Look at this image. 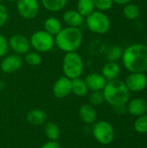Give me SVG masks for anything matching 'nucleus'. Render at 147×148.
Returning a JSON list of instances; mask_svg holds the SVG:
<instances>
[{
  "instance_id": "nucleus-1",
  "label": "nucleus",
  "mask_w": 147,
  "mask_h": 148,
  "mask_svg": "<svg viewBox=\"0 0 147 148\" xmlns=\"http://www.w3.org/2000/svg\"><path fill=\"white\" fill-rule=\"evenodd\" d=\"M122 62L130 73H146L147 71V46L135 43L123 50Z\"/></svg>"
},
{
  "instance_id": "nucleus-2",
  "label": "nucleus",
  "mask_w": 147,
  "mask_h": 148,
  "mask_svg": "<svg viewBox=\"0 0 147 148\" xmlns=\"http://www.w3.org/2000/svg\"><path fill=\"white\" fill-rule=\"evenodd\" d=\"M83 35L79 28L65 27L55 36V45L65 53L76 52L81 46Z\"/></svg>"
},
{
  "instance_id": "nucleus-3",
  "label": "nucleus",
  "mask_w": 147,
  "mask_h": 148,
  "mask_svg": "<svg viewBox=\"0 0 147 148\" xmlns=\"http://www.w3.org/2000/svg\"><path fill=\"white\" fill-rule=\"evenodd\" d=\"M102 92L105 101L113 108L126 106L130 99V91L125 82L118 79L107 81Z\"/></svg>"
},
{
  "instance_id": "nucleus-4",
  "label": "nucleus",
  "mask_w": 147,
  "mask_h": 148,
  "mask_svg": "<svg viewBox=\"0 0 147 148\" xmlns=\"http://www.w3.org/2000/svg\"><path fill=\"white\" fill-rule=\"evenodd\" d=\"M62 72L71 80L80 78L84 71V62L77 52L65 53L62 58Z\"/></svg>"
},
{
  "instance_id": "nucleus-5",
  "label": "nucleus",
  "mask_w": 147,
  "mask_h": 148,
  "mask_svg": "<svg viewBox=\"0 0 147 148\" xmlns=\"http://www.w3.org/2000/svg\"><path fill=\"white\" fill-rule=\"evenodd\" d=\"M84 22L91 32L99 35L107 33L111 28L110 18L105 12L100 10H94L86 17Z\"/></svg>"
},
{
  "instance_id": "nucleus-6",
  "label": "nucleus",
  "mask_w": 147,
  "mask_h": 148,
  "mask_svg": "<svg viewBox=\"0 0 147 148\" xmlns=\"http://www.w3.org/2000/svg\"><path fill=\"white\" fill-rule=\"evenodd\" d=\"M30 47L36 52L47 53L51 51L55 45V36L45 31L40 29L33 32L29 37Z\"/></svg>"
},
{
  "instance_id": "nucleus-7",
  "label": "nucleus",
  "mask_w": 147,
  "mask_h": 148,
  "mask_svg": "<svg viewBox=\"0 0 147 148\" xmlns=\"http://www.w3.org/2000/svg\"><path fill=\"white\" fill-rule=\"evenodd\" d=\"M92 134L95 140L101 145L111 144L115 136L113 127L106 121L94 122L92 127Z\"/></svg>"
},
{
  "instance_id": "nucleus-8",
  "label": "nucleus",
  "mask_w": 147,
  "mask_h": 148,
  "mask_svg": "<svg viewBox=\"0 0 147 148\" xmlns=\"http://www.w3.org/2000/svg\"><path fill=\"white\" fill-rule=\"evenodd\" d=\"M16 10L20 16L26 20H32L40 11V3L38 0H17Z\"/></svg>"
},
{
  "instance_id": "nucleus-9",
  "label": "nucleus",
  "mask_w": 147,
  "mask_h": 148,
  "mask_svg": "<svg viewBox=\"0 0 147 148\" xmlns=\"http://www.w3.org/2000/svg\"><path fill=\"white\" fill-rule=\"evenodd\" d=\"M9 47L10 49L14 52V54L22 56L28 53L31 47L29 43V38H27L25 36L21 34H14L12 35L9 40Z\"/></svg>"
},
{
  "instance_id": "nucleus-10",
  "label": "nucleus",
  "mask_w": 147,
  "mask_h": 148,
  "mask_svg": "<svg viewBox=\"0 0 147 148\" xmlns=\"http://www.w3.org/2000/svg\"><path fill=\"white\" fill-rule=\"evenodd\" d=\"M124 82L130 92H141L147 88V77L145 73H131Z\"/></svg>"
},
{
  "instance_id": "nucleus-11",
  "label": "nucleus",
  "mask_w": 147,
  "mask_h": 148,
  "mask_svg": "<svg viewBox=\"0 0 147 148\" xmlns=\"http://www.w3.org/2000/svg\"><path fill=\"white\" fill-rule=\"evenodd\" d=\"M23 63V60L21 56L16 54L6 55L1 61L0 69L5 74H12L19 70Z\"/></svg>"
},
{
  "instance_id": "nucleus-12",
  "label": "nucleus",
  "mask_w": 147,
  "mask_h": 148,
  "mask_svg": "<svg viewBox=\"0 0 147 148\" xmlns=\"http://www.w3.org/2000/svg\"><path fill=\"white\" fill-rule=\"evenodd\" d=\"M53 95L57 99H63L72 92V80L65 75L59 77L53 85Z\"/></svg>"
},
{
  "instance_id": "nucleus-13",
  "label": "nucleus",
  "mask_w": 147,
  "mask_h": 148,
  "mask_svg": "<svg viewBox=\"0 0 147 148\" xmlns=\"http://www.w3.org/2000/svg\"><path fill=\"white\" fill-rule=\"evenodd\" d=\"M85 83L91 91H102L107 84V80L100 73H90L85 77Z\"/></svg>"
},
{
  "instance_id": "nucleus-14",
  "label": "nucleus",
  "mask_w": 147,
  "mask_h": 148,
  "mask_svg": "<svg viewBox=\"0 0 147 148\" xmlns=\"http://www.w3.org/2000/svg\"><path fill=\"white\" fill-rule=\"evenodd\" d=\"M126 109L133 116L143 115L147 112V101L143 98H134L127 102Z\"/></svg>"
},
{
  "instance_id": "nucleus-15",
  "label": "nucleus",
  "mask_w": 147,
  "mask_h": 148,
  "mask_svg": "<svg viewBox=\"0 0 147 148\" xmlns=\"http://www.w3.org/2000/svg\"><path fill=\"white\" fill-rule=\"evenodd\" d=\"M63 23L68 27L79 28L84 23V17L76 10H68L62 15Z\"/></svg>"
},
{
  "instance_id": "nucleus-16",
  "label": "nucleus",
  "mask_w": 147,
  "mask_h": 148,
  "mask_svg": "<svg viewBox=\"0 0 147 148\" xmlns=\"http://www.w3.org/2000/svg\"><path fill=\"white\" fill-rule=\"evenodd\" d=\"M79 117L85 124H94L97 119V112L92 105L85 104L79 109Z\"/></svg>"
},
{
  "instance_id": "nucleus-17",
  "label": "nucleus",
  "mask_w": 147,
  "mask_h": 148,
  "mask_svg": "<svg viewBox=\"0 0 147 148\" xmlns=\"http://www.w3.org/2000/svg\"><path fill=\"white\" fill-rule=\"evenodd\" d=\"M121 69L120 65L115 62H107L101 69V75L105 77L107 81L115 80L120 75Z\"/></svg>"
},
{
  "instance_id": "nucleus-18",
  "label": "nucleus",
  "mask_w": 147,
  "mask_h": 148,
  "mask_svg": "<svg viewBox=\"0 0 147 148\" xmlns=\"http://www.w3.org/2000/svg\"><path fill=\"white\" fill-rule=\"evenodd\" d=\"M27 121L33 126H41L47 121V114L41 109H32L26 115Z\"/></svg>"
},
{
  "instance_id": "nucleus-19",
  "label": "nucleus",
  "mask_w": 147,
  "mask_h": 148,
  "mask_svg": "<svg viewBox=\"0 0 147 148\" xmlns=\"http://www.w3.org/2000/svg\"><path fill=\"white\" fill-rule=\"evenodd\" d=\"M44 30L52 36H56L62 29V23L60 19L55 16H49L45 19L43 23Z\"/></svg>"
},
{
  "instance_id": "nucleus-20",
  "label": "nucleus",
  "mask_w": 147,
  "mask_h": 148,
  "mask_svg": "<svg viewBox=\"0 0 147 148\" xmlns=\"http://www.w3.org/2000/svg\"><path fill=\"white\" fill-rule=\"evenodd\" d=\"M76 10L86 18L95 10L93 0H78L76 3Z\"/></svg>"
},
{
  "instance_id": "nucleus-21",
  "label": "nucleus",
  "mask_w": 147,
  "mask_h": 148,
  "mask_svg": "<svg viewBox=\"0 0 147 148\" xmlns=\"http://www.w3.org/2000/svg\"><path fill=\"white\" fill-rule=\"evenodd\" d=\"M68 0H41L42 7L50 12H58L65 8Z\"/></svg>"
},
{
  "instance_id": "nucleus-22",
  "label": "nucleus",
  "mask_w": 147,
  "mask_h": 148,
  "mask_svg": "<svg viewBox=\"0 0 147 148\" xmlns=\"http://www.w3.org/2000/svg\"><path fill=\"white\" fill-rule=\"evenodd\" d=\"M88 92V88L85 83V81L80 78L72 80V92L75 95L82 97L85 96Z\"/></svg>"
},
{
  "instance_id": "nucleus-23",
  "label": "nucleus",
  "mask_w": 147,
  "mask_h": 148,
  "mask_svg": "<svg viewBox=\"0 0 147 148\" xmlns=\"http://www.w3.org/2000/svg\"><path fill=\"white\" fill-rule=\"evenodd\" d=\"M44 133H45L46 137L49 140H57L61 135L59 127L55 123L51 122V121H49L46 123L44 127Z\"/></svg>"
},
{
  "instance_id": "nucleus-24",
  "label": "nucleus",
  "mask_w": 147,
  "mask_h": 148,
  "mask_svg": "<svg viewBox=\"0 0 147 148\" xmlns=\"http://www.w3.org/2000/svg\"><path fill=\"white\" fill-rule=\"evenodd\" d=\"M123 14L124 16L129 20H135L140 15V10L136 4L133 3H127L123 8Z\"/></svg>"
},
{
  "instance_id": "nucleus-25",
  "label": "nucleus",
  "mask_w": 147,
  "mask_h": 148,
  "mask_svg": "<svg viewBox=\"0 0 147 148\" xmlns=\"http://www.w3.org/2000/svg\"><path fill=\"white\" fill-rule=\"evenodd\" d=\"M24 61L27 64L30 66H38L42 63V58L39 52L36 51H29L24 55Z\"/></svg>"
},
{
  "instance_id": "nucleus-26",
  "label": "nucleus",
  "mask_w": 147,
  "mask_h": 148,
  "mask_svg": "<svg viewBox=\"0 0 147 148\" xmlns=\"http://www.w3.org/2000/svg\"><path fill=\"white\" fill-rule=\"evenodd\" d=\"M122 54H123V49L121 47L118 46V45H114L112 46L107 53V59L108 60V62H117L120 59H121L122 57Z\"/></svg>"
},
{
  "instance_id": "nucleus-27",
  "label": "nucleus",
  "mask_w": 147,
  "mask_h": 148,
  "mask_svg": "<svg viewBox=\"0 0 147 148\" xmlns=\"http://www.w3.org/2000/svg\"><path fill=\"white\" fill-rule=\"evenodd\" d=\"M134 129L139 134H147V114L139 116L133 124Z\"/></svg>"
},
{
  "instance_id": "nucleus-28",
  "label": "nucleus",
  "mask_w": 147,
  "mask_h": 148,
  "mask_svg": "<svg viewBox=\"0 0 147 148\" xmlns=\"http://www.w3.org/2000/svg\"><path fill=\"white\" fill-rule=\"evenodd\" d=\"M88 99L90 105L93 107L101 106L105 102V97L102 91H92Z\"/></svg>"
},
{
  "instance_id": "nucleus-29",
  "label": "nucleus",
  "mask_w": 147,
  "mask_h": 148,
  "mask_svg": "<svg viewBox=\"0 0 147 148\" xmlns=\"http://www.w3.org/2000/svg\"><path fill=\"white\" fill-rule=\"evenodd\" d=\"M93 1L95 9H97V10L103 11V12L109 10L113 5V0H93Z\"/></svg>"
},
{
  "instance_id": "nucleus-30",
  "label": "nucleus",
  "mask_w": 147,
  "mask_h": 148,
  "mask_svg": "<svg viewBox=\"0 0 147 148\" xmlns=\"http://www.w3.org/2000/svg\"><path fill=\"white\" fill-rule=\"evenodd\" d=\"M10 49L8 39L2 34H0V58H3L8 54Z\"/></svg>"
},
{
  "instance_id": "nucleus-31",
  "label": "nucleus",
  "mask_w": 147,
  "mask_h": 148,
  "mask_svg": "<svg viewBox=\"0 0 147 148\" xmlns=\"http://www.w3.org/2000/svg\"><path fill=\"white\" fill-rule=\"evenodd\" d=\"M9 18V10L7 7L0 3V28H2L8 21Z\"/></svg>"
},
{
  "instance_id": "nucleus-32",
  "label": "nucleus",
  "mask_w": 147,
  "mask_h": 148,
  "mask_svg": "<svg viewBox=\"0 0 147 148\" xmlns=\"http://www.w3.org/2000/svg\"><path fill=\"white\" fill-rule=\"evenodd\" d=\"M41 148H61V146L57 140H49L48 142L44 143Z\"/></svg>"
},
{
  "instance_id": "nucleus-33",
  "label": "nucleus",
  "mask_w": 147,
  "mask_h": 148,
  "mask_svg": "<svg viewBox=\"0 0 147 148\" xmlns=\"http://www.w3.org/2000/svg\"><path fill=\"white\" fill-rule=\"evenodd\" d=\"M113 3L120 4V5H126L127 3H129L132 0H113Z\"/></svg>"
},
{
  "instance_id": "nucleus-34",
  "label": "nucleus",
  "mask_w": 147,
  "mask_h": 148,
  "mask_svg": "<svg viewBox=\"0 0 147 148\" xmlns=\"http://www.w3.org/2000/svg\"><path fill=\"white\" fill-rule=\"evenodd\" d=\"M6 1H8V2H10V3H13V2H16L17 0H6Z\"/></svg>"
},
{
  "instance_id": "nucleus-35",
  "label": "nucleus",
  "mask_w": 147,
  "mask_h": 148,
  "mask_svg": "<svg viewBox=\"0 0 147 148\" xmlns=\"http://www.w3.org/2000/svg\"><path fill=\"white\" fill-rule=\"evenodd\" d=\"M146 45L147 46V35H146Z\"/></svg>"
},
{
  "instance_id": "nucleus-36",
  "label": "nucleus",
  "mask_w": 147,
  "mask_h": 148,
  "mask_svg": "<svg viewBox=\"0 0 147 148\" xmlns=\"http://www.w3.org/2000/svg\"><path fill=\"white\" fill-rule=\"evenodd\" d=\"M2 1H3V0H0V3H1V2H2Z\"/></svg>"
}]
</instances>
